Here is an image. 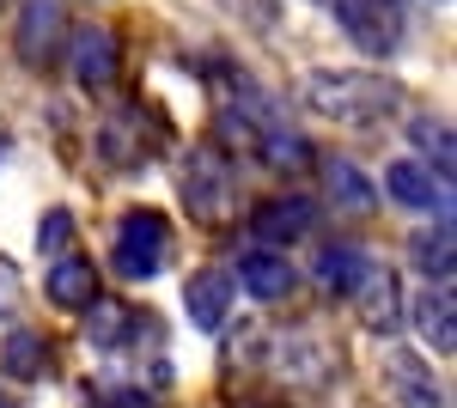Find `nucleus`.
Wrapping results in <instances>:
<instances>
[{
  "label": "nucleus",
  "instance_id": "0eeeda50",
  "mask_svg": "<svg viewBox=\"0 0 457 408\" xmlns=\"http://www.w3.org/2000/svg\"><path fill=\"white\" fill-rule=\"evenodd\" d=\"M183 311H189L195 329H208V336H213V329L226 323V311H232V280H226L220 269L189 274V280H183Z\"/></svg>",
  "mask_w": 457,
  "mask_h": 408
},
{
  "label": "nucleus",
  "instance_id": "f03ea898",
  "mask_svg": "<svg viewBox=\"0 0 457 408\" xmlns=\"http://www.w3.org/2000/svg\"><path fill=\"white\" fill-rule=\"evenodd\" d=\"M165 256H171V226H165V213H153V207L122 213L116 244H110L116 274H129V280H153V274L165 269Z\"/></svg>",
  "mask_w": 457,
  "mask_h": 408
},
{
  "label": "nucleus",
  "instance_id": "423d86ee",
  "mask_svg": "<svg viewBox=\"0 0 457 408\" xmlns=\"http://www.w3.org/2000/svg\"><path fill=\"white\" fill-rule=\"evenodd\" d=\"M250 226H256V238H269V244H293V238H305V232L317 226V202H312V196L262 202L256 213H250Z\"/></svg>",
  "mask_w": 457,
  "mask_h": 408
},
{
  "label": "nucleus",
  "instance_id": "a878e982",
  "mask_svg": "<svg viewBox=\"0 0 457 408\" xmlns=\"http://www.w3.org/2000/svg\"><path fill=\"white\" fill-rule=\"evenodd\" d=\"M0 159H6V140H0Z\"/></svg>",
  "mask_w": 457,
  "mask_h": 408
},
{
  "label": "nucleus",
  "instance_id": "1a4fd4ad",
  "mask_svg": "<svg viewBox=\"0 0 457 408\" xmlns=\"http://www.w3.org/2000/svg\"><path fill=\"white\" fill-rule=\"evenodd\" d=\"M146 116L141 104H129V110H116L104 129H98V153H104L110 165H141L146 153H153V135H141Z\"/></svg>",
  "mask_w": 457,
  "mask_h": 408
},
{
  "label": "nucleus",
  "instance_id": "393cba45",
  "mask_svg": "<svg viewBox=\"0 0 457 408\" xmlns=\"http://www.w3.org/2000/svg\"><path fill=\"white\" fill-rule=\"evenodd\" d=\"M245 408H281V403H245Z\"/></svg>",
  "mask_w": 457,
  "mask_h": 408
},
{
  "label": "nucleus",
  "instance_id": "5701e85b",
  "mask_svg": "<svg viewBox=\"0 0 457 408\" xmlns=\"http://www.w3.org/2000/svg\"><path fill=\"white\" fill-rule=\"evenodd\" d=\"M68 238H73V213H68V207H55V213L43 220V232H37V244H43V250H62Z\"/></svg>",
  "mask_w": 457,
  "mask_h": 408
},
{
  "label": "nucleus",
  "instance_id": "4be33fe9",
  "mask_svg": "<svg viewBox=\"0 0 457 408\" xmlns=\"http://www.w3.org/2000/svg\"><path fill=\"white\" fill-rule=\"evenodd\" d=\"M415 140L427 153H439V177H452V135H445V122H415Z\"/></svg>",
  "mask_w": 457,
  "mask_h": 408
},
{
  "label": "nucleus",
  "instance_id": "2eb2a0df",
  "mask_svg": "<svg viewBox=\"0 0 457 408\" xmlns=\"http://www.w3.org/2000/svg\"><path fill=\"white\" fill-rule=\"evenodd\" d=\"M385 189L396 196V202H409V207L445 202V183H439V177H433L427 165H415V159H396V165L385 171Z\"/></svg>",
  "mask_w": 457,
  "mask_h": 408
},
{
  "label": "nucleus",
  "instance_id": "9d476101",
  "mask_svg": "<svg viewBox=\"0 0 457 408\" xmlns=\"http://www.w3.org/2000/svg\"><path fill=\"white\" fill-rule=\"evenodd\" d=\"M238 280H245L250 299H262V305H275V299H287L293 293V262H287L281 250H250L245 262H238Z\"/></svg>",
  "mask_w": 457,
  "mask_h": 408
},
{
  "label": "nucleus",
  "instance_id": "6ab92c4d",
  "mask_svg": "<svg viewBox=\"0 0 457 408\" xmlns=\"http://www.w3.org/2000/svg\"><path fill=\"white\" fill-rule=\"evenodd\" d=\"M329 202L348 207V213H366V207H372V183H366L348 159H336V165H329Z\"/></svg>",
  "mask_w": 457,
  "mask_h": 408
},
{
  "label": "nucleus",
  "instance_id": "20e7f679",
  "mask_svg": "<svg viewBox=\"0 0 457 408\" xmlns=\"http://www.w3.org/2000/svg\"><path fill=\"white\" fill-rule=\"evenodd\" d=\"M68 68H73V79H79L86 92L116 86V73H122V43H116V31H104V25H79L73 43H68Z\"/></svg>",
  "mask_w": 457,
  "mask_h": 408
},
{
  "label": "nucleus",
  "instance_id": "f8f14e48",
  "mask_svg": "<svg viewBox=\"0 0 457 408\" xmlns=\"http://www.w3.org/2000/svg\"><path fill=\"white\" fill-rule=\"evenodd\" d=\"M372 269H378V262H372L360 244H329V250L317 256V280H323L329 293H348V299L366 287V274H372Z\"/></svg>",
  "mask_w": 457,
  "mask_h": 408
},
{
  "label": "nucleus",
  "instance_id": "a211bd4d",
  "mask_svg": "<svg viewBox=\"0 0 457 408\" xmlns=\"http://www.w3.org/2000/svg\"><path fill=\"white\" fill-rule=\"evenodd\" d=\"M86 317H92V323H86V336L98 341V347H116V341H129V336H135V323H141V317H135L129 305H104V299H92V305H86Z\"/></svg>",
  "mask_w": 457,
  "mask_h": 408
},
{
  "label": "nucleus",
  "instance_id": "ddd939ff",
  "mask_svg": "<svg viewBox=\"0 0 457 408\" xmlns=\"http://www.w3.org/2000/svg\"><path fill=\"white\" fill-rule=\"evenodd\" d=\"M452 317H457V305H452V287H427L421 299H415V329H421V336L433 341V354H439V360H452V347H457Z\"/></svg>",
  "mask_w": 457,
  "mask_h": 408
},
{
  "label": "nucleus",
  "instance_id": "4468645a",
  "mask_svg": "<svg viewBox=\"0 0 457 408\" xmlns=\"http://www.w3.org/2000/svg\"><path fill=\"white\" fill-rule=\"evenodd\" d=\"M49 366H55V354H49V341L37 336V329H12V336L0 341V372H12L19 384L49 378Z\"/></svg>",
  "mask_w": 457,
  "mask_h": 408
},
{
  "label": "nucleus",
  "instance_id": "39448f33",
  "mask_svg": "<svg viewBox=\"0 0 457 408\" xmlns=\"http://www.w3.org/2000/svg\"><path fill=\"white\" fill-rule=\"evenodd\" d=\"M62 31H68L62 0H25V12H19V62L25 68H49Z\"/></svg>",
  "mask_w": 457,
  "mask_h": 408
},
{
  "label": "nucleus",
  "instance_id": "b1692460",
  "mask_svg": "<svg viewBox=\"0 0 457 408\" xmlns=\"http://www.w3.org/2000/svg\"><path fill=\"white\" fill-rule=\"evenodd\" d=\"M19 305H25V287H19L12 262H0V323H6V317H19Z\"/></svg>",
  "mask_w": 457,
  "mask_h": 408
},
{
  "label": "nucleus",
  "instance_id": "7ed1b4c3",
  "mask_svg": "<svg viewBox=\"0 0 457 408\" xmlns=\"http://www.w3.org/2000/svg\"><path fill=\"white\" fill-rule=\"evenodd\" d=\"M183 202L189 213L202 220V226H220L226 213H232V177H226V159L202 146V153H189V171H183Z\"/></svg>",
  "mask_w": 457,
  "mask_h": 408
},
{
  "label": "nucleus",
  "instance_id": "aec40b11",
  "mask_svg": "<svg viewBox=\"0 0 457 408\" xmlns=\"http://www.w3.org/2000/svg\"><path fill=\"white\" fill-rule=\"evenodd\" d=\"M415 250H421L427 274H433L439 287H452V226H439V238H421Z\"/></svg>",
  "mask_w": 457,
  "mask_h": 408
},
{
  "label": "nucleus",
  "instance_id": "9b49d317",
  "mask_svg": "<svg viewBox=\"0 0 457 408\" xmlns=\"http://www.w3.org/2000/svg\"><path fill=\"white\" fill-rule=\"evenodd\" d=\"M43 293H49L62 311H86L92 299H98V269H92L86 256H62L55 269L43 274Z\"/></svg>",
  "mask_w": 457,
  "mask_h": 408
},
{
  "label": "nucleus",
  "instance_id": "f257e3e1",
  "mask_svg": "<svg viewBox=\"0 0 457 408\" xmlns=\"http://www.w3.org/2000/svg\"><path fill=\"white\" fill-rule=\"evenodd\" d=\"M305 104L329 122H348V129H366L396 110V86L390 79H372V73H312L305 79Z\"/></svg>",
  "mask_w": 457,
  "mask_h": 408
},
{
  "label": "nucleus",
  "instance_id": "6e6552de",
  "mask_svg": "<svg viewBox=\"0 0 457 408\" xmlns=\"http://www.w3.org/2000/svg\"><path fill=\"white\" fill-rule=\"evenodd\" d=\"M390 366V396H396V408H445V396H439V384H433V372H427L415 354H403V347H390L385 354Z\"/></svg>",
  "mask_w": 457,
  "mask_h": 408
},
{
  "label": "nucleus",
  "instance_id": "f3484780",
  "mask_svg": "<svg viewBox=\"0 0 457 408\" xmlns=\"http://www.w3.org/2000/svg\"><path fill=\"white\" fill-rule=\"evenodd\" d=\"M353 299L366 305V323L372 329H396V280H390V269H372Z\"/></svg>",
  "mask_w": 457,
  "mask_h": 408
},
{
  "label": "nucleus",
  "instance_id": "412c9836",
  "mask_svg": "<svg viewBox=\"0 0 457 408\" xmlns=\"http://www.w3.org/2000/svg\"><path fill=\"white\" fill-rule=\"evenodd\" d=\"M262 159H269V165H305V159H312V146H305V140H293V135H275V129H269V135H262Z\"/></svg>",
  "mask_w": 457,
  "mask_h": 408
},
{
  "label": "nucleus",
  "instance_id": "dca6fc26",
  "mask_svg": "<svg viewBox=\"0 0 457 408\" xmlns=\"http://www.w3.org/2000/svg\"><path fill=\"white\" fill-rule=\"evenodd\" d=\"M336 12H342V25H348L366 49H390L396 37H390V12L378 0H336Z\"/></svg>",
  "mask_w": 457,
  "mask_h": 408
}]
</instances>
